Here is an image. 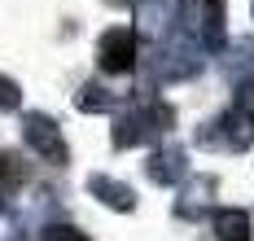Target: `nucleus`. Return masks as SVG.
I'll return each mask as SVG.
<instances>
[{"label": "nucleus", "mask_w": 254, "mask_h": 241, "mask_svg": "<svg viewBox=\"0 0 254 241\" xmlns=\"http://www.w3.org/2000/svg\"><path fill=\"white\" fill-rule=\"evenodd\" d=\"M171 123H176V110L167 106V101H136L114 123V149H131V145L158 140V136H167Z\"/></svg>", "instance_id": "f257e3e1"}, {"label": "nucleus", "mask_w": 254, "mask_h": 241, "mask_svg": "<svg viewBox=\"0 0 254 241\" xmlns=\"http://www.w3.org/2000/svg\"><path fill=\"white\" fill-rule=\"evenodd\" d=\"M228 13H224V0H180V35L193 40L202 53L224 49L228 40Z\"/></svg>", "instance_id": "f03ea898"}, {"label": "nucleus", "mask_w": 254, "mask_h": 241, "mask_svg": "<svg viewBox=\"0 0 254 241\" xmlns=\"http://www.w3.org/2000/svg\"><path fill=\"white\" fill-rule=\"evenodd\" d=\"M224 145L228 149H250L254 145V79H241L232 92V106L224 114Z\"/></svg>", "instance_id": "7ed1b4c3"}, {"label": "nucleus", "mask_w": 254, "mask_h": 241, "mask_svg": "<svg viewBox=\"0 0 254 241\" xmlns=\"http://www.w3.org/2000/svg\"><path fill=\"white\" fill-rule=\"evenodd\" d=\"M97 61L105 75H127L136 66V31L131 27H110L97 44Z\"/></svg>", "instance_id": "20e7f679"}, {"label": "nucleus", "mask_w": 254, "mask_h": 241, "mask_svg": "<svg viewBox=\"0 0 254 241\" xmlns=\"http://www.w3.org/2000/svg\"><path fill=\"white\" fill-rule=\"evenodd\" d=\"M22 136H26V145L40 154L44 162H66V140H62V127L53 123L49 114H22Z\"/></svg>", "instance_id": "39448f33"}, {"label": "nucleus", "mask_w": 254, "mask_h": 241, "mask_svg": "<svg viewBox=\"0 0 254 241\" xmlns=\"http://www.w3.org/2000/svg\"><path fill=\"white\" fill-rule=\"evenodd\" d=\"M202 70V49L193 40L176 35L171 44H162V57H158V79H189Z\"/></svg>", "instance_id": "423d86ee"}, {"label": "nucleus", "mask_w": 254, "mask_h": 241, "mask_svg": "<svg viewBox=\"0 0 254 241\" xmlns=\"http://www.w3.org/2000/svg\"><path fill=\"white\" fill-rule=\"evenodd\" d=\"M145 171H149L153 184H180L184 176H189V154L180 149V145H162V149H153L149 162H145Z\"/></svg>", "instance_id": "0eeeda50"}, {"label": "nucleus", "mask_w": 254, "mask_h": 241, "mask_svg": "<svg viewBox=\"0 0 254 241\" xmlns=\"http://www.w3.org/2000/svg\"><path fill=\"white\" fill-rule=\"evenodd\" d=\"M88 193L101 197L110 211H136V193H131V184L114 180V176H92V180H88Z\"/></svg>", "instance_id": "6e6552de"}, {"label": "nucleus", "mask_w": 254, "mask_h": 241, "mask_svg": "<svg viewBox=\"0 0 254 241\" xmlns=\"http://www.w3.org/2000/svg\"><path fill=\"white\" fill-rule=\"evenodd\" d=\"M215 237L219 241H254L250 215L237 211V206H219V211H215Z\"/></svg>", "instance_id": "1a4fd4ad"}, {"label": "nucleus", "mask_w": 254, "mask_h": 241, "mask_svg": "<svg viewBox=\"0 0 254 241\" xmlns=\"http://www.w3.org/2000/svg\"><path fill=\"white\" fill-rule=\"evenodd\" d=\"M219 188V180L215 176H197L193 184L184 188V197H180V206L176 211L184 215V219H193V215H206V206H210V193Z\"/></svg>", "instance_id": "9d476101"}, {"label": "nucleus", "mask_w": 254, "mask_h": 241, "mask_svg": "<svg viewBox=\"0 0 254 241\" xmlns=\"http://www.w3.org/2000/svg\"><path fill=\"white\" fill-rule=\"evenodd\" d=\"M75 110H83V114H105V110H114V92H105L101 83H83L75 92Z\"/></svg>", "instance_id": "9b49d317"}, {"label": "nucleus", "mask_w": 254, "mask_h": 241, "mask_svg": "<svg viewBox=\"0 0 254 241\" xmlns=\"http://www.w3.org/2000/svg\"><path fill=\"white\" fill-rule=\"evenodd\" d=\"M232 53H237V57H228V75H232L237 83L250 79V70H254V40H237V44H232Z\"/></svg>", "instance_id": "f8f14e48"}, {"label": "nucleus", "mask_w": 254, "mask_h": 241, "mask_svg": "<svg viewBox=\"0 0 254 241\" xmlns=\"http://www.w3.org/2000/svg\"><path fill=\"white\" fill-rule=\"evenodd\" d=\"M136 18H140V31L145 35H158L162 31V18H167V4L162 0H140L136 4Z\"/></svg>", "instance_id": "ddd939ff"}, {"label": "nucleus", "mask_w": 254, "mask_h": 241, "mask_svg": "<svg viewBox=\"0 0 254 241\" xmlns=\"http://www.w3.org/2000/svg\"><path fill=\"white\" fill-rule=\"evenodd\" d=\"M22 162L13 158V154H0V197H4V193H13V188L22 184Z\"/></svg>", "instance_id": "4468645a"}, {"label": "nucleus", "mask_w": 254, "mask_h": 241, "mask_svg": "<svg viewBox=\"0 0 254 241\" xmlns=\"http://www.w3.org/2000/svg\"><path fill=\"white\" fill-rule=\"evenodd\" d=\"M18 106H22V88L0 75V110H18Z\"/></svg>", "instance_id": "2eb2a0df"}, {"label": "nucleus", "mask_w": 254, "mask_h": 241, "mask_svg": "<svg viewBox=\"0 0 254 241\" xmlns=\"http://www.w3.org/2000/svg\"><path fill=\"white\" fill-rule=\"evenodd\" d=\"M40 237H44V241H88L79 228H70V224H53V228H44Z\"/></svg>", "instance_id": "dca6fc26"}]
</instances>
